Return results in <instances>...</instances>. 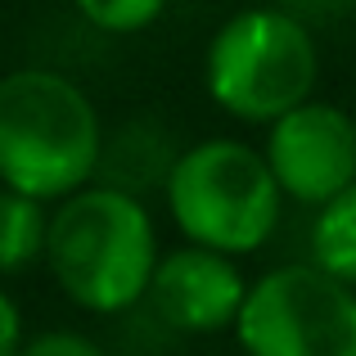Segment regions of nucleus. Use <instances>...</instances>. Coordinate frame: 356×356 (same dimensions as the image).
I'll return each mask as SVG.
<instances>
[{
    "mask_svg": "<svg viewBox=\"0 0 356 356\" xmlns=\"http://www.w3.org/2000/svg\"><path fill=\"white\" fill-rule=\"evenodd\" d=\"M321 41L298 14L280 5H248L212 32L203 50V90L243 127L280 122L316 99Z\"/></svg>",
    "mask_w": 356,
    "mask_h": 356,
    "instance_id": "20e7f679",
    "label": "nucleus"
},
{
    "mask_svg": "<svg viewBox=\"0 0 356 356\" xmlns=\"http://www.w3.org/2000/svg\"><path fill=\"white\" fill-rule=\"evenodd\" d=\"M27 343V330H23V307L14 302L9 289H0V356H18Z\"/></svg>",
    "mask_w": 356,
    "mask_h": 356,
    "instance_id": "f8f14e48",
    "label": "nucleus"
},
{
    "mask_svg": "<svg viewBox=\"0 0 356 356\" xmlns=\"http://www.w3.org/2000/svg\"><path fill=\"white\" fill-rule=\"evenodd\" d=\"M307 248L321 270H330L334 280L356 289V185L343 190L334 203H325L312 217V235H307Z\"/></svg>",
    "mask_w": 356,
    "mask_h": 356,
    "instance_id": "1a4fd4ad",
    "label": "nucleus"
},
{
    "mask_svg": "<svg viewBox=\"0 0 356 356\" xmlns=\"http://www.w3.org/2000/svg\"><path fill=\"white\" fill-rule=\"evenodd\" d=\"M266 167L289 203L321 212L356 185V118L334 99H307L266 127Z\"/></svg>",
    "mask_w": 356,
    "mask_h": 356,
    "instance_id": "423d86ee",
    "label": "nucleus"
},
{
    "mask_svg": "<svg viewBox=\"0 0 356 356\" xmlns=\"http://www.w3.org/2000/svg\"><path fill=\"white\" fill-rule=\"evenodd\" d=\"M45 243H50V208L0 185V275L45 266Z\"/></svg>",
    "mask_w": 356,
    "mask_h": 356,
    "instance_id": "6e6552de",
    "label": "nucleus"
},
{
    "mask_svg": "<svg viewBox=\"0 0 356 356\" xmlns=\"http://www.w3.org/2000/svg\"><path fill=\"white\" fill-rule=\"evenodd\" d=\"M352 118H356V104H352Z\"/></svg>",
    "mask_w": 356,
    "mask_h": 356,
    "instance_id": "ddd939ff",
    "label": "nucleus"
},
{
    "mask_svg": "<svg viewBox=\"0 0 356 356\" xmlns=\"http://www.w3.org/2000/svg\"><path fill=\"white\" fill-rule=\"evenodd\" d=\"M77 14L104 36H140L163 18L167 0H72Z\"/></svg>",
    "mask_w": 356,
    "mask_h": 356,
    "instance_id": "9d476101",
    "label": "nucleus"
},
{
    "mask_svg": "<svg viewBox=\"0 0 356 356\" xmlns=\"http://www.w3.org/2000/svg\"><path fill=\"white\" fill-rule=\"evenodd\" d=\"M252 280L226 252L199 248V243H176L158 257L154 284L145 307L176 334L208 339V334H235L239 312L248 302Z\"/></svg>",
    "mask_w": 356,
    "mask_h": 356,
    "instance_id": "0eeeda50",
    "label": "nucleus"
},
{
    "mask_svg": "<svg viewBox=\"0 0 356 356\" xmlns=\"http://www.w3.org/2000/svg\"><path fill=\"white\" fill-rule=\"evenodd\" d=\"M163 203L181 243H199L235 261L266 248L289 208L261 145L239 136L185 145L163 185Z\"/></svg>",
    "mask_w": 356,
    "mask_h": 356,
    "instance_id": "7ed1b4c3",
    "label": "nucleus"
},
{
    "mask_svg": "<svg viewBox=\"0 0 356 356\" xmlns=\"http://www.w3.org/2000/svg\"><path fill=\"white\" fill-rule=\"evenodd\" d=\"M235 343L243 356H356V289L316 261H284L252 280Z\"/></svg>",
    "mask_w": 356,
    "mask_h": 356,
    "instance_id": "39448f33",
    "label": "nucleus"
},
{
    "mask_svg": "<svg viewBox=\"0 0 356 356\" xmlns=\"http://www.w3.org/2000/svg\"><path fill=\"white\" fill-rule=\"evenodd\" d=\"M108 131L81 81L54 68L0 77V185L54 203L99 181Z\"/></svg>",
    "mask_w": 356,
    "mask_h": 356,
    "instance_id": "f257e3e1",
    "label": "nucleus"
},
{
    "mask_svg": "<svg viewBox=\"0 0 356 356\" xmlns=\"http://www.w3.org/2000/svg\"><path fill=\"white\" fill-rule=\"evenodd\" d=\"M158 226L140 194L86 185L50 208L45 270L86 316H127L149 298L158 270Z\"/></svg>",
    "mask_w": 356,
    "mask_h": 356,
    "instance_id": "f03ea898",
    "label": "nucleus"
},
{
    "mask_svg": "<svg viewBox=\"0 0 356 356\" xmlns=\"http://www.w3.org/2000/svg\"><path fill=\"white\" fill-rule=\"evenodd\" d=\"M18 356H108V352L81 330H41L36 339L23 343Z\"/></svg>",
    "mask_w": 356,
    "mask_h": 356,
    "instance_id": "9b49d317",
    "label": "nucleus"
}]
</instances>
